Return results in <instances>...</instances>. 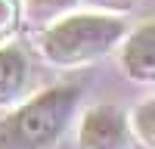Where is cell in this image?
<instances>
[{
    "instance_id": "cell-5",
    "label": "cell",
    "mask_w": 155,
    "mask_h": 149,
    "mask_svg": "<svg viewBox=\"0 0 155 149\" xmlns=\"http://www.w3.org/2000/svg\"><path fill=\"white\" fill-rule=\"evenodd\" d=\"M28 84V59L22 47H0V109H12Z\"/></svg>"
},
{
    "instance_id": "cell-4",
    "label": "cell",
    "mask_w": 155,
    "mask_h": 149,
    "mask_svg": "<svg viewBox=\"0 0 155 149\" xmlns=\"http://www.w3.org/2000/svg\"><path fill=\"white\" fill-rule=\"evenodd\" d=\"M118 62L137 84H155V22H143L118 44Z\"/></svg>"
},
{
    "instance_id": "cell-8",
    "label": "cell",
    "mask_w": 155,
    "mask_h": 149,
    "mask_svg": "<svg viewBox=\"0 0 155 149\" xmlns=\"http://www.w3.org/2000/svg\"><path fill=\"white\" fill-rule=\"evenodd\" d=\"M90 6H96V9H102V12H127V9H134L137 6V0H87Z\"/></svg>"
},
{
    "instance_id": "cell-3",
    "label": "cell",
    "mask_w": 155,
    "mask_h": 149,
    "mask_svg": "<svg viewBox=\"0 0 155 149\" xmlns=\"http://www.w3.org/2000/svg\"><path fill=\"white\" fill-rule=\"evenodd\" d=\"M130 118L127 112L112 106V103H99L90 106L81 124H78V149H127L130 146Z\"/></svg>"
},
{
    "instance_id": "cell-7",
    "label": "cell",
    "mask_w": 155,
    "mask_h": 149,
    "mask_svg": "<svg viewBox=\"0 0 155 149\" xmlns=\"http://www.w3.org/2000/svg\"><path fill=\"white\" fill-rule=\"evenodd\" d=\"M78 3V0H25V6H28V16L34 22H50V19H59L65 16V12Z\"/></svg>"
},
{
    "instance_id": "cell-1",
    "label": "cell",
    "mask_w": 155,
    "mask_h": 149,
    "mask_svg": "<svg viewBox=\"0 0 155 149\" xmlns=\"http://www.w3.org/2000/svg\"><path fill=\"white\" fill-rule=\"evenodd\" d=\"M81 90L59 84L41 90L0 121V149H53L78 109Z\"/></svg>"
},
{
    "instance_id": "cell-9",
    "label": "cell",
    "mask_w": 155,
    "mask_h": 149,
    "mask_svg": "<svg viewBox=\"0 0 155 149\" xmlns=\"http://www.w3.org/2000/svg\"><path fill=\"white\" fill-rule=\"evenodd\" d=\"M12 22V3L9 0H0V28H6Z\"/></svg>"
},
{
    "instance_id": "cell-6",
    "label": "cell",
    "mask_w": 155,
    "mask_h": 149,
    "mask_svg": "<svg viewBox=\"0 0 155 149\" xmlns=\"http://www.w3.org/2000/svg\"><path fill=\"white\" fill-rule=\"evenodd\" d=\"M130 127H134L137 140L143 143L146 149H155V96L143 99V103L134 109V115H130Z\"/></svg>"
},
{
    "instance_id": "cell-2",
    "label": "cell",
    "mask_w": 155,
    "mask_h": 149,
    "mask_svg": "<svg viewBox=\"0 0 155 149\" xmlns=\"http://www.w3.org/2000/svg\"><path fill=\"white\" fill-rule=\"evenodd\" d=\"M124 34L127 25L118 12H65L41 34V50L56 65H84L112 53Z\"/></svg>"
}]
</instances>
